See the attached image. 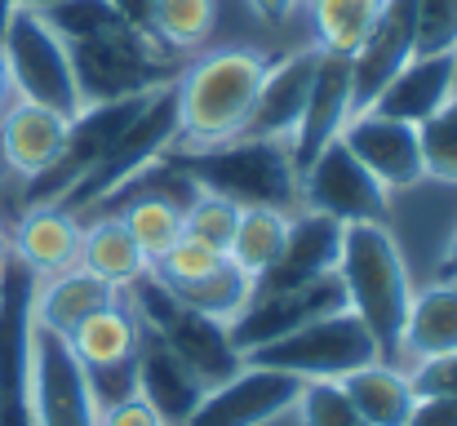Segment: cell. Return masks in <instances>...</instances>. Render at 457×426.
I'll list each match as a JSON object with an SVG mask.
<instances>
[{
  "mask_svg": "<svg viewBox=\"0 0 457 426\" xmlns=\"http://www.w3.org/2000/svg\"><path fill=\"white\" fill-rule=\"evenodd\" d=\"M457 351V280H436L409 302L404 338H400V364L449 355Z\"/></svg>",
  "mask_w": 457,
  "mask_h": 426,
  "instance_id": "cell-24",
  "label": "cell"
},
{
  "mask_svg": "<svg viewBox=\"0 0 457 426\" xmlns=\"http://www.w3.org/2000/svg\"><path fill=\"white\" fill-rule=\"evenodd\" d=\"M262 71L267 58L258 49L227 45V49L191 54V63L173 80V107H178L173 146H213V142L240 138L249 129Z\"/></svg>",
  "mask_w": 457,
  "mask_h": 426,
  "instance_id": "cell-2",
  "label": "cell"
},
{
  "mask_svg": "<svg viewBox=\"0 0 457 426\" xmlns=\"http://www.w3.org/2000/svg\"><path fill=\"white\" fill-rule=\"evenodd\" d=\"M298 418L303 426H364V418L355 413L351 396L342 382H328V378H315L303 382V396H298Z\"/></svg>",
  "mask_w": 457,
  "mask_h": 426,
  "instance_id": "cell-34",
  "label": "cell"
},
{
  "mask_svg": "<svg viewBox=\"0 0 457 426\" xmlns=\"http://www.w3.org/2000/svg\"><path fill=\"white\" fill-rule=\"evenodd\" d=\"M315 67H320V45H303L276 63H267L262 80H258V98H253V116H249V129L253 138H276L289 142L298 121H303L306 94H311V80H315Z\"/></svg>",
  "mask_w": 457,
  "mask_h": 426,
  "instance_id": "cell-16",
  "label": "cell"
},
{
  "mask_svg": "<svg viewBox=\"0 0 457 426\" xmlns=\"http://www.w3.org/2000/svg\"><path fill=\"white\" fill-rule=\"evenodd\" d=\"M67 49H71V67H76V85H80L85 107L169 89L182 76V67L191 63V54L173 49L155 31L129 27V22L98 31V36H85V40H67Z\"/></svg>",
  "mask_w": 457,
  "mask_h": 426,
  "instance_id": "cell-4",
  "label": "cell"
},
{
  "mask_svg": "<svg viewBox=\"0 0 457 426\" xmlns=\"http://www.w3.org/2000/svg\"><path fill=\"white\" fill-rule=\"evenodd\" d=\"M337 258H342V222L324 218L315 209H294L285 249L253 280V293H276V288H298V284L324 280V276L337 271Z\"/></svg>",
  "mask_w": 457,
  "mask_h": 426,
  "instance_id": "cell-15",
  "label": "cell"
},
{
  "mask_svg": "<svg viewBox=\"0 0 457 426\" xmlns=\"http://www.w3.org/2000/svg\"><path fill=\"white\" fill-rule=\"evenodd\" d=\"M80 236H85V222L71 209L31 205V209H22L18 231L9 236V245H13V258L36 280H49V276H62V271L80 267Z\"/></svg>",
  "mask_w": 457,
  "mask_h": 426,
  "instance_id": "cell-19",
  "label": "cell"
},
{
  "mask_svg": "<svg viewBox=\"0 0 457 426\" xmlns=\"http://www.w3.org/2000/svg\"><path fill=\"white\" fill-rule=\"evenodd\" d=\"M13 103V94H9V76H4V58H0V112Z\"/></svg>",
  "mask_w": 457,
  "mask_h": 426,
  "instance_id": "cell-43",
  "label": "cell"
},
{
  "mask_svg": "<svg viewBox=\"0 0 457 426\" xmlns=\"http://www.w3.org/2000/svg\"><path fill=\"white\" fill-rule=\"evenodd\" d=\"M373 360H378V342L369 338V329L360 324V315L351 306L328 311L258 351H245V364H267V369L294 373L303 382H315V378L342 382L346 373H355Z\"/></svg>",
  "mask_w": 457,
  "mask_h": 426,
  "instance_id": "cell-7",
  "label": "cell"
},
{
  "mask_svg": "<svg viewBox=\"0 0 457 426\" xmlns=\"http://www.w3.org/2000/svg\"><path fill=\"white\" fill-rule=\"evenodd\" d=\"M120 222L129 227V236L138 240V249L152 267L182 240V205L169 196H134L120 209Z\"/></svg>",
  "mask_w": 457,
  "mask_h": 426,
  "instance_id": "cell-30",
  "label": "cell"
},
{
  "mask_svg": "<svg viewBox=\"0 0 457 426\" xmlns=\"http://www.w3.org/2000/svg\"><path fill=\"white\" fill-rule=\"evenodd\" d=\"M413 54H457V0H413Z\"/></svg>",
  "mask_w": 457,
  "mask_h": 426,
  "instance_id": "cell-36",
  "label": "cell"
},
{
  "mask_svg": "<svg viewBox=\"0 0 457 426\" xmlns=\"http://www.w3.org/2000/svg\"><path fill=\"white\" fill-rule=\"evenodd\" d=\"M453 94L457 54H413L369 107H378L382 116H395L404 125H427Z\"/></svg>",
  "mask_w": 457,
  "mask_h": 426,
  "instance_id": "cell-20",
  "label": "cell"
},
{
  "mask_svg": "<svg viewBox=\"0 0 457 426\" xmlns=\"http://www.w3.org/2000/svg\"><path fill=\"white\" fill-rule=\"evenodd\" d=\"M71 351L80 355L85 373H107V369H129L138 364V347H143V324L134 315L129 302H112L103 311H94L71 338Z\"/></svg>",
  "mask_w": 457,
  "mask_h": 426,
  "instance_id": "cell-23",
  "label": "cell"
},
{
  "mask_svg": "<svg viewBox=\"0 0 457 426\" xmlns=\"http://www.w3.org/2000/svg\"><path fill=\"white\" fill-rule=\"evenodd\" d=\"M342 387H346L355 413L364 418V426H404L409 413H413V405H418V391L409 382V369L382 364V360L346 373Z\"/></svg>",
  "mask_w": 457,
  "mask_h": 426,
  "instance_id": "cell-25",
  "label": "cell"
},
{
  "mask_svg": "<svg viewBox=\"0 0 457 426\" xmlns=\"http://www.w3.org/2000/svg\"><path fill=\"white\" fill-rule=\"evenodd\" d=\"M342 146L386 187V191H409L427 182V155L418 125H404L395 116H382L378 107H360L342 125Z\"/></svg>",
  "mask_w": 457,
  "mask_h": 426,
  "instance_id": "cell-13",
  "label": "cell"
},
{
  "mask_svg": "<svg viewBox=\"0 0 457 426\" xmlns=\"http://www.w3.org/2000/svg\"><path fill=\"white\" fill-rule=\"evenodd\" d=\"M249 9H253L267 27H285V22L303 9V0H249Z\"/></svg>",
  "mask_w": 457,
  "mask_h": 426,
  "instance_id": "cell-40",
  "label": "cell"
},
{
  "mask_svg": "<svg viewBox=\"0 0 457 426\" xmlns=\"http://www.w3.org/2000/svg\"><path fill=\"white\" fill-rule=\"evenodd\" d=\"M404 426H457V400L449 396H418Z\"/></svg>",
  "mask_w": 457,
  "mask_h": 426,
  "instance_id": "cell-39",
  "label": "cell"
},
{
  "mask_svg": "<svg viewBox=\"0 0 457 426\" xmlns=\"http://www.w3.org/2000/svg\"><path fill=\"white\" fill-rule=\"evenodd\" d=\"M351 116H355L351 58H346V54H324V49H320V67H315V80H311V94H306L303 121H298V129H294V138H289L294 169L303 173L306 164L342 134V125H346Z\"/></svg>",
  "mask_w": 457,
  "mask_h": 426,
  "instance_id": "cell-14",
  "label": "cell"
},
{
  "mask_svg": "<svg viewBox=\"0 0 457 426\" xmlns=\"http://www.w3.org/2000/svg\"><path fill=\"white\" fill-rule=\"evenodd\" d=\"M98 426H164L143 396H125L107 409H98Z\"/></svg>",
  "mask_w": 457,
  "mask_h": 426,
  "instance_id": "cell-38",
  "label": "cell"
},
{
  "mask_svg": "<svg viewBox=\"0 0 457 426\" xmlns=\"http://www.w3.org/2000/svg\"><path fill=\"white\" fill-rule=\"evenodd\" d=\"M18 9H49V4H58V0H13Z\"/></svg>",
  "mask_w": 457,
  "mask_h": 426,
  "instance_id": "cell-45",
  "label": "cell"
},
{
  "mask_svg": "<svg viewBox=\"0 0 457 426\" xmlns=\"http://www.w3.org/2000/svg\"><path fill=\"white\" fill-rule=\"evenodd\" d=\"M67 129H71L67 116L13 98L0 112V160H4V169L18 173L22 182L49 173L58 164L62 146H67Z\"/></svg>",
  "mask_w": 457,
  "mask_h": 426,
  "instance_id": "cell-17",
  "label": "cell"
},
{
  "mask_svg": "<svg viewBox=\"0 0 457 426\" xmlns=\"http://www.w3.org/2000/svg\"><path fill=\"white\" fill-rule=\"evenodd\" d=\"M306 4H311L315 45L324 54H346L351 58L364 45V36L373 31L386 0H306Z\"/></svg>",
  "mask_w": 457,
  "mask_h": 426,
  "instance_id": "cell-29",
  "label": "cell"
},
{
  "mask_svg": "<svg viewBox=\"0 0 457 426\" xmlns=\"http://www.w3.org/2000/svg\"><path fill=\"white\" fill-rule=\"evenodd\" d=\"M337 280L346 293V306L360 315V324L378 342V360L400 364V338H404V320H409V302H413V280H409L404 254L386 222H346L342 227Z\"/></svg>",
  "mask_w": 457,
  "mask_h": 426,
  "instance_id": "cell-1",
  "label": "cell"
},
{
  "mask_svg": "<svg viewBox=\"0 0 457 426\" xmlns=\"http://www.w3.org/2000/svg\"><path fill=\"white\" fill-rule=\"evenodd\" d=\"M418 134H422V155H427V178L457 187V94L427 125H418Z\"/></svg>",
  "mask_w": 457,
  "mask_h": 426,
  "instance_id": "cell-33",
  "label": "cell"
},
{
  "mask_svg": "<svg viewBox=\"0 0 457 426\" xmlns=\"http://www.w3.org/2000/svg\"><path fill=\"white\" fill-rule=\"evenodd\" d=\"M31 426H98V400L71 342L31 329Z\"/></svg>",
  "mask_w": 457,
  "mask_h": 426,
  "instance_id": "cell-8",
  "label": "cell"
},
{
  "mask_svg": "<svg viewBox=\"0 0 457 426\" xmlns=\"http://www.w3.org/2000/svg\"><path fill=\"white\" fill-rule=\"evenodd\" d=\"M0 58H4V76H9L13 98L49 107L67 121H76L85 112L71 49L40 9H18V4L9 9V18L0 27Z\"/></svg>",
  "mask_w": 457,
  "mask_h": 426,
  "instance_id": "cell-5",
  "label": "cell"
},
{
  "mask_svg": "<svg viewBox=\"0 0 457 426\" xmlns=\"http://www.w3.org/2000/svg\"><path fill=\"white\" fill-rule=\"evenodd\" d=\"M440 280H457V231H453V240H449V249H445V263H440Z\"/></svg>",
  "mask_w": 457,
  "mask_h": 426,
  "instance_id": "cell-42",
  "label": "cell"
},
{
  "mask_svg": "<svg viewBox=\"0 0 457 426\" xmlns=\"http://www.w3.org/2000/svg\"><path fill=\"white\" fill-rule=\"evenodd\" d=\"M31 297L36 276L9 258L0 271V426H31Z\"/></svg>",
  "mask_w": 457,
  "mask_h": 426,
  "instance_id": "cell-10",
  "label": "cell"
},
{
  "mask_svg": "<svg viewBox=\"0 0 457 426\" xmlns=\"http://www.w3.org/2000/svg\"><path fill=\"white\" fill-rule=\"evenodd\" d=\"M236 222H240V205H231V200L213 196V191H200L195 187L182 200V236H191V240H200V245H209L218 254L231 249Z\"/></svg>",
  "mask_w": 457,
  "mask_h": 426,
  "instance_id": "cell-32",
  "label": "cell"
},
{
  "mask_svg": "<svg viewBox=\"0 0 457 426\" xmlns=\"http://www.w3.org/2000/svg\"><path fill=\"white\" fill-rule=\"evenodd\" d=\"M298 396H303V378L267 364H240L227 382L200 396V405L182 426H267L271 418L289 413Z\"/></svg>",
  "mask_w": 457,
  "mask_h": 426,
  "instance_id": "cell-11",
  "label": "cell"
},
{
  "mask_svg": "<svg viewBox=\"0 0 457 426\" xmlns=\"http://www.w3.org/2000/svg\"><path fill=\"white\" fill-rule=\"evenodd\" d=\"M138 396L152 405L164 426H182L204 396V382L147 329H143V347H138Z\"/></svg>",
  "mask_w": 457,
  "mask_h": 426,
  "instance_id": "cell-21",
  "label": "cell"
},
{
  "mask_svg": "<svg viewBox=\"0 0 457 426\" xmlns=\"http://www.w3.org/2000/svg\"><path fill=\"white\" fill-rule=\"evenodd\" d=\"M298 196H303V209L337 218L342 227L346 222H386V213H391V191L342 146V138H333L298 173Z\"/></svg>",
  "mask_w": 457,
  "mask_h": 426,
  "instance_id": "cell-9",
  "label": "cell"
},
{
  "mask_svg": "<svg viewBox=\"0 0 457 426\" xmlns=\"http://www.w3.org/2000/svg\"><path fill=\"white\" fill-rule=\"evenodd\" d=\"M342 306H346V293H342V280L333 271L324 280L298 284V288L253 293L245 302V311L227 324V333H231V347L245 355V351H258V347H267V342L303 329V324L328 315V311H342Z\"/></svg>",
  "mask_w": 457,
  "mask_h": 426,
  "instance_id": "cell-12",
  "label": "cell"
},
{
  "mask_svg": "<svg viewBox=\"0 0 457 426\" xmlns=\"http://www.w3.org/2000/svg\"><path fill=\"white\" fill-rule=\"evenodd\" d=\"M289 218L285 209H267V205H253V209H240V222H236V236H231V249L227 258L249 276L258 280L285 249V236H289Z\"/></svg>",
  "mask_w": 457,
  "mask_h": 426,
  "instance_id": "cell-27",
  "label": "cell"
},
{
  "mask_svg": "<svg viewBox=\"0 0 457 426\" xmlns=\"http://www.w3.org/2000/svg\"><path fill=\"white\" fill-rule=\"evenodd\" d=\"M80 267L89 276H98V280L116 284V288H129L134 280H143L152 271V263L143 258L138 240L120 222V213H107V218L85 227V236H80Z\"/></svg>",
  "mask_w": 457,
  "mask_h": 426,
  "instance_id": "cell-26",
  "label": "cell"
},
{
  "mask_svg": "<svg viewBox=\"0 0 457 426\" xmlns=\"http://www.w3.org/2000/svg\"><path fill=\"white\" fill-rule=\"evenodd\" d=\"M178 138V107H173V85L147 98V107L134 116V125L116 138V146L54 205L71 209L76 218L85 213H103L107 205H116L134 182H143L155 164L164 160V151Z\"/></svg>",
  "mask_w": 457,
  "mask_h": 426,
  "instance_id": "cell-6",
  "label": "cell"
},
{
  "mask_svg": "<svg viewBox=\"0 0 457 426\" xmlns=\"http://www.w3.org/2000/svg\"><path fill=\"white\" fill-rule=\"evenodd\" d=\"M164 164L178 169L191 187L213 191L240 209H253V205L285 209V213L303 209L289 142L240 134V138L213 142V146H169Z\"/></svg>",
  "mask_w": 457,
  "mask_h": 426,
  "instance_id": "cell-3",
  "label": "cell"
},
{
  "mask_svg": "<svg viewBox=\"0 0 457 426\" xmlns=\"http://www.w3.org/2000/svg\"><path fill=\"white\" fill-rule=\"evenodd\" d=\"M120 302V288L98 276H89L85 267H71L62 276L36 280V297H31V320L40 329H54L62 338H71L94 311Z\"/></svg>",
  "mask_w": 457,
  "mask_h": 426,
  "instance_id": "cell-22",
  "label": "cell"
},
{
  "mask_svg": "<svg viewBox=\"0 0 457 426\" xmlns=\"http://www.w3.org/2000/svg\"><path fill=\"white\" fill-rule=\"evenodd\" d=\"M112 9L120 13V22H129V27H143V31H155V27H152L155 0H112Z\"/></svg>",
  "mask_w": 457,
  "mask_h": 426,
  "instance_id": "cell-41",
  "label": "cell"
},
{
  "mask_svg": "<svg viewBox=\"0 0 457 426\" xmlns=\"http://www.w3.org/2000/svg\"><path fill=\"white\" fill-rule=\"evenodd\" d=\"M9 258H13V245H9V236H4V227H0V271H4Z\"/></svg>",
  "mask_w": 457,
  "mask_h": 426,
  "instance_id": "cell-44",
  "label": "cell"
},
{
  "mask_svg": "<svg viewBox=\"0 0 457 426\" xmlns=\"http://www.w3.org/2000/svg\"><path fill=\"white\" fill-rule=\"evenodd\" d=\"M9 9H13V0H0V27H4V18H9Z\"/></svg>",
  "mask_w": 457,
  "mask_h": 426,
  "instance_id": "cell-46",
  "label": "cell"
},
{
  "mask_svg": "<svg viewBox=\"0 0 457 426\" xmlns=\"http://www.w3.org/2000/svg\"><path fill=\"white\" fill-rule=\"evenodd\" d=\"M40 13L54 22V31L62 40H85V36L120 27V13L112 9V0H58V4H49Z\"/></svg>",
  "mask_w": 457,
  "mask_h": 426,
  "instance_id": "cell-35",
  "label": "cell"
},
{
  "mask_svg": "<svg viewBox=\"0 0 457 426\" xmlns=\"http://www.w3.org/2000/svg\"><path fill=\"white\" fill-rule=\"evenodd\" d=\"M169 293H173L182 306H191V311H200V315H213V320L231 324V320L245 311V302L253 297V280H249L231 258H222L213 271H204V276H195V280L169 284Z\"/></svg>",
  "mask_w": 457,
  "mask_h": 426,
  "instance_id": "cell-28",
  "label": "cell"
},
{
  "mask_svg": "<svg viewBox=\"0 0 457 426\" xmlns=\"http://www.w3.org/2000/svg\"><path fill=\"white\" fill-rule=\"evenodd\" d=\"M155 36L182 54H200L218 27V0H155Z\"/></svg>",
  "mask_w": 457,
  "mask_h": 426,
  "instance_id": "cell-31",
  "label": "cell"
},
{
  "mask_svg": "<svg viewBox=\"0 0 457 426\" xmlns=\"http://www.w3.org/2000/svg\"><path fill=\"white\" fill-rule=\"evenodd\" d=\"M413 58V0H386L364 45L351 54V85H355V112L369 107L391 76Z\"/></svg>",
  "mask_w": 457,
  "mask_h": 426,
  "instance_id": "cell-18",
  "label": "cell"
},
{
  "mask_svg": "<svg viewBox=\"0 0 457 426\" xmlns=\"http://www.w3.org/2000/svg\"><path fill=\"white\" fill-rule=\"evenodd\" d=\"M409 382H413V391H418V396H449V400H457V351L413 360Z\"/></svg>",
  "mask_w": 457,
  "mask_h": 426,
  "instance_id": "cell-37",
  "label": "cell"
}]
</instances>
